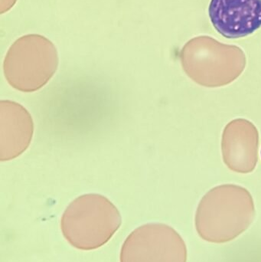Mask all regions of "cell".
Segmentation results:
<instances>
[{
    "label": "cell",
    "instance_id": "1",
    "mask_svg": "<svg viewBox=\"0 0 261 262\" xmlns=\"http://www.w3.org/2000/svg\"><path fill=\"white\" fill-rule=\"evenodd\" d=\"M122 223L117 208L104 195L87 194L74 200L63 214L61 229L80 250L98 249L110 241Z\"/></svg>",
    "mask_w": 261,
    "mask_h": 262
},
{
    "label": "cell",
    "instance_id": "2",
    "mask_svg": "<svg viewBox=\"0 0 261 262\" xmlns=\"http://www.w3.org/2000/svg\"><path fill=\"white\" fill-rule=\"evenodd\" d=\"M121 262H187L186 245L167 225H144L132 232L124 242Z\"/></svg>",
    "mask_w": 261,
    "mask_h": 262
},
{
    "label": "cell",
    "instance_id": "3",
    "mask_svg": "<svg viewBox=\"0 0 261 262\" xmlns=\"http://www.w3.org/2000/svg\"><path fill=\"white\" fill-rule=\"evenodd\" d=\"M210 20L230 39L245 38L261 27V0H211Z\"/></svg>",
    "mask_w": 261,
    "mask_h": 262
},
{
    "label": "cell",
    "instance_id": "4",
    "mask_svg": "<svg viewBox=\"0 0 261 262\" xmlns=\"http://www.w3.org/2000/svg\"><path fill=\"white\" fill-rule=\"evenodd\" d=\"M32 117L21 104L0 102V160L16 158L26 150L33 135Z\"/></svg>",
    "mask_w": 261,
    "mask_h": 262
},
{
    "label": "cell",
    "instance_id": "5",
    "mask_svg": "<svg viewBox=\"0 0 261 262\" xmlns=\"http://www.w3.org/2000/svg\"><path fill=\"white\" fill-rule=\"evenodd\" d=\"M260 156H261V150H260Z\"/></svg>",
    "mask_w": 261,
    "mask_h": 262
}]
</instances>
